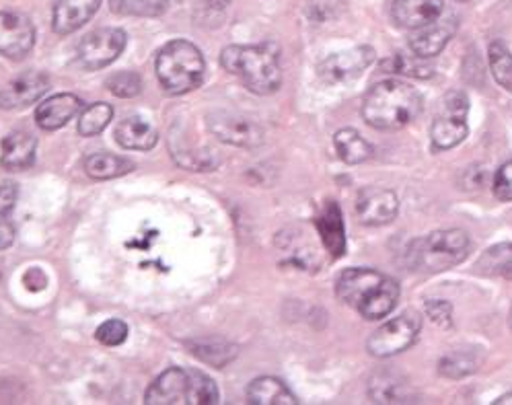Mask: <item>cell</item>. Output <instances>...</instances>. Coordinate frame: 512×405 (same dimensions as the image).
I'll return each instance as SVG.
<instances>
[{
    "label": "cell",
    "instance_id": "obj_2",
    "mask_svg": "<svg viewBox=\"0 0 512 405\" xmlns=\"http://www.w3.org/2000/svg\"><path fill=\"white\" fill-rule=\"evenodd\" d=\"M422 112L420 93L401 81H383L375 85L362 103V118L369 126L395 132L410 126Z\"/></svg>",
    "mask_w": 512,
    "mask_h": 405
},
{
    "label": "cell",
    "instance_id": "obj_26",
    "mask_svg": "<svg viewBox=\"0 0 512 405\" xmlns=\"http://www.w3.org/2000/svg\"><path fill=\"white\" fill-rule=\"evenodd\" d=\"M109 7L122 17H159L167 11L169 0H109Z\"/></svg>",
    "mask_w": 512,
    "mask_h": 405
},
{
    "label": "cell",
    "instance_id": "obj_25",
    "mask_svg": "<svg viewBox=\"0 0 512 405\" xmlns=\"http://www.w3.org/2000/svg\"><path fill=\"white\" fill-rule=\"evenodd\" d=\"M134 165L128 159L109 155V153H95L85 159V171L93 179H114L130 173Z\"/></svg>",
    "mask_w": 512,
    "mask_h": 405
},
{
    "label": "cell",
    "instance_id": "obj_40",
    "mask_svg": "<svg viewBox=\"0 0 512 405\" xmlns=\"http://www.w3.org/2000/svg\"><path fill=\"white\" fill-rule=\"evenodd\" d=\"M510 327H512V309H510Z\"/></svg>",
    "mask_w": 512,
    "mask_h": 405
},
{
    "label": "cell",
    "instance_id": "obj_19",
    "mask_svg": "<svg viewBox=\"0 0 512 405\" xmlns=\"http://www.w3.org/2000/svg\"><path fill=\"white\" fill-rule=\"evenodd\" d=\"M315 227L321 235V241L329 255L338 260L346 251V231L340 206L336 202H327V206L321 210V214L315 220Z\"/></svg>",
    "mask_w": 512,
    "mask_h": 405
},
{
    "label": "cell",
    "instance_id": "obj_8",
    "mask_svg": "<svg viewBox=\"0 0 512 405\" xmlns=\"http://www.w3.org/2000/svg\"><path fill=\"white\" fill-rule=\"evenodd\" d=\"M467 103V97L459 91H453L443 99L441 116L436 118V122L430 128L432 146L436 151L455 149L457 144H461L467 138Z\"/></svg>",
    "mask_w": 512,
    "mask_h": 405
},
{
    "label": "cell",
    "instance_id": "obj_11",
    "mask_svg": "<svg viewBox=\"0 0 512 405\" xmlns=\"http://www.w3.org/2000/svg\"><path fill=\"white\" fill-rule=\"evenodd\" d=\"M35 44V29L31 21L19 13H0V54L21 60Z\"/></svg>",
    "mask_w": 512,
    "mask_h": 405
},
{
    "label": "cell",
    "instance_id": "obj_27",
    "mask_svg": "<svg viewBox=\"0 0 512 405\" xmlns=\"http://www.w3.org/2000/svg\"><path fill=\"white\" fill-rule=\"evenodd\" d=\"M482 274L504 276L512 280V243H504L486 251V255L478 262Z\"/></svg>",
    "mask_w": 512,
    "mask_h": 405
},
{
    "label": "cell",
    "instance_id": "obj_13",
    "mask_svg": "<svg viewBox=\"0 0 512 405\" xmlns=\"http://www.w3.org/2000/svg\"><path fill=\"white\" fill-rule=\"evenodd\" d=\"M375 60V50L369 46H358L340 54L329 56L319 64V77L325 83H344L358 77L364 68H369Z\"/></svg>",
    "mask_w": 512,
    "mask_h": 405
},
{
    "label": "cell",
    "instance_id": "obj_21",
    "mask_svg": "<svg viewBox=\"0 0 512 405\" xmlns=\"http://www.w3.org/2000/svg\"><path fill=\"white\" fill-rule=\"evenodd\" d=\"M116 140L126 151H151L159 134L151 122L132 116L116 126Z\"/></svg>",
    "mask_w": 512,
    "mask_h": 405
},
{
    "label": "cell",
    "instance_id": "obj_31",
    "mask_svg": "<svg viewBox=\"0 0 512 405\" xmlns=\"http://www.w3.org/2000/svg\"><path fill=\"white\" fill-rule=\"evenodd\" d=\"M381 68L387 72H393V75H410V77H420V79H426L432 75V70L428 66H422L416 60H410L401 54L385 60L381 64Z\"/></svg>",
    "mask_w": 512,
    "mask_h": 405
},
{
    "label": "cell",
    "instance_id": "obj_20",
    "mask_svg": "<svg viewBox=\"0 0 512 405\" xmlns=\"http://www.w3.org/2000/svg\"><path fill=\"white\" fill-rule=\"evenodd\" d=\"M35 149H38V140L33 134L17 130L11 132L3 140V157H0V165L7 171H25L35 161Z\"/></svg>",
    "mask_w": 512,
    "mask_h": 405
},
{
    "label": "cell",
    "instance_id": "obj_1",
    "mask_svg": "<svg viewBox=\"0 0 512 405\" xmlns=\"http://www.w3.org/2000/svg\"><path fill=\"white\" fill-rule=\"evenodd\" d=\"M338 299L356 309L364 319L387 317L399 301V284L375 270L352 268L346 270L336 284Z\"/></svg>",
    "mask_w": 512,
    "mask_h": 405
},
{
    "label": "cell",
    "instance_id": "obj_22",
    "mask_svg": "<svg viewBox=\"0 0 512 405\" xmlns=\"http://www.w3.org/2000/svg\"><path fill=\"white\" fill-rule=\"evenodd\" d=\"M247 401L253 405H295L299 403L282 381L274 377H260L249 383Z\"/></svg>",
    "mask_w": 512,
    "mask_h": 405
},
{
    "label": "cell",
    "instance_id": "obj_36",
    "mask_svg": "<svg viewBox=\"0 0 512 405\" xmlns=\"http://www.w3.org/2000/svg\"><path fill=\"white\" fill-rule=\"evenodd\" d=\"M17 202V186L13 183H0V214H11Z\"/></svg>",
    "mask_w": 512,
    "mask_h": 405
},
{
    "label": "cell",
    "instance_id": "obj_28",
    "mask_svg": "<svg viewBox=\"0 0 512 405\" xmlns=\"http://www.w3.org/2000/svg\"><path fill=\"white\" fill-rule=\"evenodd\" d=\"M114 118V107L109 103H93L89 105L79 118L81 136H97L101 134Z\"/></svg>",
    "mask_w": 512,
    "mask_h": 405
},
{
    "label": "cell",
    "instance_id": "obj_4",
    "mask_svg": "<svg viewBox=\"0 0 512 405\" xmlns=\"http://www.w3.org/2000/svg\"><path fill=\"white\" fill-rule=\"evenodd\" d=\"M221 395L214 381L202 371H186V368H169L144 395V403L149 405H210L218 403Z\"/></svg>",
    "mask_w": 512,
    "mask_h": 405
},
{
    "label": "cell",
    "instance_id": "obj_23",
    "mask_svg": "<svg viewBox=\"0 0 512 405\" xmlns=\"http://www.w3.org/2000/svg\"><path fill=\"white\" fill-rule=\"evenodd\" d=\"M188 348L192 350L194 356L204 360L206 364H212L216 368H223L237 356V348L223 340V338H198L190 340Z\"/></svg>",
    "mask_w": 512,
    "mask_h": 405
},
{
    "label": "cell",
    "instance_id": "obj_3",
    "mask_svg": "<svg viewBox=\"0 0 512 405\" xmlns=\"http://www.w3.org/2000/svg\"><path fill=\"white\" fill-rule=\"evenodd\" d=\"M221 62L251 93L270 95L282 85L278 56L266 46H229L223 50Z\"/></svg>",
    "mask_w": 512,
    "mask_h": 405
},
{
    "label": "cell",
    "instance_id": "obj_30",
    "mask_svg": "<svg viewBox=\"0 0 512 405\" xmlns=\"http://www.w3.org/2000/svg\"><path fill=\"white\" fill-rule=\"evenodd\" d=\"M107 89L112 91L116 97L132 99V97L140 95V91H142V81H140V77L136 75V72L122 70V72H116L114 77L107 79Z\"/></svg>",
    "mask_w": 512,
    "mask_h": 405
},
{
    "label": "cell",
    "instance_id": "obj_10",
    "mask_svg": "<svg viewBox=\"0 0 512 405\" xmlns=\"http://www.w3.org/2000/svg\"><path fill=\"white\" fill-rule=\"evenodd\" d=\"M208 130L227 144L241 146V149H255L264 142V130L253 120L233 114V112H214L206 118Z\"/></svg>",
    "mask_w": 512,
    "mask_h": 405
},
{
    "label": "cell",
    "instance_id": "obj_5",
    "mask_svg": "<svg viewBox=\"0 0 512 405\" xmlns=\"http://www.w3.org/2000/svg\"><path fill=\"white\" fill-rule=\"evenodd\" d=\"M206 64L202 52L186 42H169L157 56V77L169 95H186L204 81Z\"/></svg>",
    "mask_w": 512,
    "mask_h": 405
},
{
    "label": "cell",
    "instance_id": "obj_37",
    "mask_svg": "<svg viewBox=\"0 0 512 405\" xmlns=\"http://www.w3.org/2000/svg\"><path fill=\"white\" fill-rule=\"evenodd\" d=\"M15 241V225L9 214H0V251L11 247Z\"/></svg>",
    "mask_w": 512,
    "mask_h": 405
},
{
    "label": "cell",
    "instance_id": "obj_38",
    "mask_svg": "<svg viewBox=\"0 0 512 405\" xmlns=\"http://www.w3.org/2000/svg\"><path fill=\"white\" fill-rule=\"evenodd\" d=\"M204 3H206L210 9H225V7H229L231 0H204Z\"/></svg>",
    "mask_w": 512,
    "mask_h": 405
},
{
    "label": "cell",
    "instance_id": "obj_24",
    "mask_svg": "<svg viewBox=\"0 0 512 405\" xmlns=\"http://www.w3.org/2000/svg\"><path fill=\"white\" fill-rule=\"evenodd\" d=\"M334 142H336V151L340 159L348 165H358L373 157V146L352 128L340 130L334 136Z\"/></svg>",
    "mask_w": 512,
    "mask_h": 405
},
{
    "label": "cell",
    "instance_id": "obj_33",
    "mask_svg": "<svg viewBox=\"0 0 512 405\" xmlns=\"http://www.w3.org/2000/svg\"><path fill=\"white\" fill-rule=\"evenodd\" d=\"M95 338L103 346H120L128 338V325L120 319H109V321H105L103 325L97 327Z\"/></svg>",
    "mask_w": 512,
    "mask_h": 405
},
{
    "label": "cell",
    "instance_id": "obj_18",
    "mask_svg": "<svg viewBox=\"0 0 512 405\" xmlns=\"http://www.w3.org/2000/svg\"><path fill=\"white\" fill-rule=\"evenodd\" d=\"M101 0H56L54 5V31L70 35L81 29L99 9Z\"/></svg>",
    "mask_w": 512,
    "mask_h": 405
},
{
    "label": "cell",
    "instance_id": "obj_34",
    "mask_svg": "<svg viewBox=\"0 0 512 405\" xmlns=\"http://www.w3.org/2000/svg\"><path fill=\"white\" fill-rule=\"evenodd\" d=\"M494 194L502 202H512V161L498 169L494 179Z\"/></svg>",
    "mask_w": 512,
    "mask_h": 405
},
{
    "label": "cell",
    "instance_id": "obj_29",
    "mask_svg": "<svg viewBox=\"0 0 512 405\" xmlns=\"http://www.w3.org/2000/svg\"><path fill=\"white\" fill-rule=\"evenodd\" d=\"M488 56H490V70L496 83L512 91V54L508 52V48L502 42H492Z\"/></svg>",
    "mask_w": 512,
    "mask_h": 405
},
{
    "label": "cell",
    "instance_id": "obj_32",
    "mask_svg": "<svg viewBox=\"0 0 512 405\" xmlns=\"http://www.w3.org/2000/svg\"><path fill=\"white\" fill-rule=\"evenodd\" d=\"M475 371V360L465 352H455L441 362V375L449 379H461Z\"/></svg>",
    "mask_w": 512,
    "mask_h": 405
},
{
    "label": "cell",
    "instance_id": "obj_14",
    "mask_svg": "<svg viewBox=\"0 0 512 405\" xmlns=\"http://www.w3.org/2000/svg\"><path fill=\"white\" fill-rule=\"evenodd\" d=\"M457 21L455 17L441 15L436 21L414 29L412 38H410V48L416 54V58H434L445 50V46L451 42L455 35Z\"/></svg>",
    "mask_w": 512,
    "mask_h": 405
},
{
    "label": "cell",
    "instance_id": "obj_41",
    "mask_svg": "<svg viewBox=\"0 0 512 405\" xmlns=\"http://www.w3.org/2000/svg\"><path fill=\"white\" fill-rule=\"evenodd\" d=\"M459 3H467V0H459Z\"/></svg>",
    "mask_w": 512,
    "mask_h": 405
},
{
    "label": "cell",
    "instance_id": "obj_16",
    "mask_svg": "<svg viewBox=\"0 0 512 405\" xmlns=\"http://www.w3.org/2000/svg\"><path fill=\"white\" fill-rule=\"evenodd\" d=\"M443 13L445 0H395L391 7L393 21L406 29H420Z\"/></svg>",
    "mask_w": 512,
    "mask_h": 405
},
{
    "label": "cell",
    "instance_id": "obj_15",
    "mask_svg": "<svg viewBox=\"0 0 512 405\" xmlns=\"http://www.w3.org/2000/svg\"><path fill=\"white\" fill-rule=\"evenodd\" d=\"M48 77L44 72H23L21 77L11 81L0 91V107L3 109H21L38 101L48 91Z\"/></svg>",
    "mask_w": 512,
    "mask_h": 405
},
{
    "label": "cell",
    "instance_id": "obj_12",
    "mask_svg": "<svg viewBox=\"0 0 512 405\" xmlns=\"http://www.w3.org/2000/svg\"><path fill=\"white\" fill-rule=\"evenodd\" d=\"M399 212V200L391 190L367 188L356 200V216L362 225L383 227L395 220Z\"/></svg>",
    "mask_w": 512,
    "mask_h": 405
},
{
    "label": "cell",
    "instance_id": "obj_35",
    "mask_svg": "<svg viewBox=\"0 0 512 405\" xmlns=\"http://www.w3.org/2000/svg\"><path fill=\"white\" fill-rule=\"evenodd\" d=\"M451 305L447 301H432L426 305V313L441 325H449L451 323Z\"/></svg>",
    "mask_w": 512,
    "mask_h": 405
},
{
    "label": "cell",
    "instance_id": "obj_39",
    "mask_svg": "<svg viewBox=\"0 0 512 405\" xmlns=\"http://www.w3.org/2000/svg\"><path fill=\"white\" fill-rule=\"evenodd\" d=\"M494 403H496V405H506V403H512V393H506V395L498 397Z\"/></svg>",
    "mask_w": 512,
    "mask_h": 405
},
{
    "label": "cell",
    "instance_id": "obj_17",
    "mask_svg": "<svg viewBox=\"0 0 512 405\" xmlns=\"http://www.w3.org/2000/svg\"><path fill=\"white\" fill-rule=\"evenodd\" d=\"M81 109V99L77 95L70 93H58L48 97L35 112V122L42 130H58L62 126H66L72 118L79 114Z\"/></svg>",
    "mask_w": 512,
    "mask_h": 405
},
{
    "label": "cell",
    "instance_id": "obj_6",
    "mask_svg": "<svg viewBox=\"0 0 512 405\" xmlns=\"http://www.w3.org/2000/svg\"><path fill=\"white\" fill-rule=\"evenodd\" d=\"M469 245V235L461 229L434 231L410 245L408 262L414 270L443 272L465 260Z\"/></svg>",
    "mask_w": 512,
    "mask_h": 405
},
{
    "label": "cell",
    "instance_id": "obj_9",
    "mask_svg": "<svg viewBox=\"0 0 512 405\" xmlns=\"http://www.w3.org/2000/svg\"><path fill=\"white\" fill-rule=\"evenodd\" d=\"M126 48V33L122 29H97L85 35L77 46V62L85 70H99L112 64Z\"/></svg>",
    "mask_w": 512,
    "mask_h": 405
},
{
    "label": "cell",
    "instance_id": "obj_7",
    "mask_svg": "<svg viewBox=\"0 0 512 405\" xmlns=\"http://www.w3.org/2000/svg\"><path fill=\"white\" fill-rule=\"evenodd\" d=\"M422 329V319L416 311H406L381 325L367 342V350L377 358H389L408 350Z\"/></svg>",
    "mask_w": 512,
    "mask_h": 405
}]
</instances>
